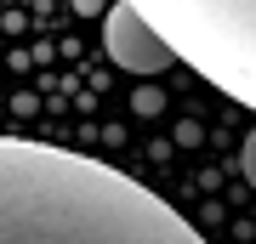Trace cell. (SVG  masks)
I'll return each mask as SVG.
<instances>
[{"instance_id":"3957f363","label":"cell","mask_w":256,"mask_h":244,"mask_svg":"<svg viewBox=\"0 0 256 244\" xmlns=\"http://www.w3.org/2000/svg\"><path fill=\"white\" fill-rule=\"evenodd\" d=\"M102 45H108V57H114L126 74H160V68H171V63H176L171 45H165L154 28H148V17L131 6V0H114V6H108Z\"/></svg>"},{"instance_id":"7a4b0ae2","label":"cell","mask_w":256,"mask_h":244,"mask_svg":"<svg viewBox=\"0 0 256 244\" xmlns=\"http://www.w3.org/2000/svg\"><path fill=\"white\" fill-rule=\"evenodd\" d=\"M176 63L256 108V0H131Z\"/></svg>"},{"instance_id":"6da1fadb","label":"cell","mask_w":256,"mask_h":244,"mask_svg":"<svg viewBox=\"0 0 256 244\" xmlns=\"http://www.w3.org/2000/svg\"><path fill=\"white\" fill-rule=\"evenodd\" d=\"M0 244H205L182 210L108 159L0 136Z\"/></svg>"},{"instance_id":"277c9868","label":"cell","mask_w":256,"mask_h":244,"mask_svg":"<svg viewBox=\"0 0 256 244\" xmlns=\"http://www.w3.org/2000/svg\"><path fill=\"white\" fill-rule=\"evenodd\" d=\"M239 165H245V182L256 188V125L245 131V148H239Z\"/></svg>"}]
</instances>
